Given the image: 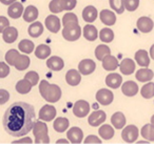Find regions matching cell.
Listing matches in <instances>:
<instances>
[{
  "label": "cell",
  "mask_w": 154,
  "mask_h": 144,
  "mask_svg": "<svg viewBox=\"0 0 154 144\" xmlns=\"http://www.w3.org/2000/svg\"><path fill=\"white\" fill-rule=\"evenodd\" d=\"M35 118L36 115L33 105L26 102H15L5 112L2 124L9 135L22 137L32 129Z\"/></svg>",
  "instance_id": "6da1fadb"
},
{
  "label": "cell",
  "mask_w": 154,
  "mask_h": 144,
  "mask_svg": "<svg viewBox=\"0 0 154 144\" xmlns=\"http://www.w3.org/2000/svg\"><path fill=\"white\" fill-rule=\"evenodd\" d=\"M39 92L40 95L45 101L55 103L61 97V89L58 85L50 84L48 81L42 80L39 84Z\"/></svg>",
  "instance_id": "7a4b0ae2"
},
{
  "label": "cell",
  "mask_w": 154,
  "mask_h": 144,
  "mask_svg": "<svg viewBox=\"0 0 154 144\" xmlns=\"http://www.w3.org/2000/svg\"><path fill=\"white\" fill-rule=\"evenodd\" d=\"M32 129L35 135V143H49L50 138L48 136V126L45 123L36 121L34 122Z\"/></svg>",
  "instance_id": "3957f363"
},
{
  "label": "cell",
  "mask_w": 154,
  "mask_h": 144,
  "mask_svg": "<svg viewBox=\"0 0 154 144\" xmlns=\"http://www.w3.org/2000/svg\"><path fill=\"white\" fill-rule=\"evenodd\" d=\"M80 35H82V28L78 23L66 24L62 30V36L68 41H76L77 39H79Z\"/></svg>",
  "instance_id": "277c9868"
},
{
  "label": "cell",
  "mask_w": 154,
  "mask_h": 144,
  "mask_svg": "<svg viewBox=\"0 0 154 144\" xmlns=\"http://www.w3.org/2000/svg\"><path fill=\"white\" fill-rule=\"evenodd\" d=\"M138 128L135 125H128L124 128L122 133V138L127 143H133L138 138Z\"/></svg>",
  "instance_id": "5b68a950"
},
{
  "label": "cell",
  "mask_w": 154,
  "mask_h": 144,
  "mask_svg": "<svg viewBox=\"0 0 154 144\" xmlns=\"http://www.w3.org/2000/svg\"><path fill=\"white\" fill-rule=\"evenodd\" d=\"M90 112V104L85 100H78L73 106V114L78 118H84Z\"/></svg>",
  "instance_id": "8992f818"
},
{
  "label": "cell",
  "mask_w": 154,
  "mask_h": 144,
  "mask_svg": "<svg viewBox=\"0 0 154 144\" xmlns=\"http://www.w3.org/2000/svg\"><path fill=\"white\" fill-rule=\"evenodd\" d=\"M114 99L113 93L107 88H101L96 93V100L101 105H109Z\"/></svg>",
  "instance_id": "52a82bcc"
},
{
  "label": "cell",
  "mask_w": 154,
  "mask_h": 144,
  "mask_svg": "<svg viewBox=\"0 0 154 144\" xmlns=\"http://www.w3.org/2000/svg\"><path fill=\"white\" fill-rule=\"evenodd\" d=\"M96 68V64L91 59H84L78 64V72L82 75H90Z\"/></svg>",
  "instance_id": "ba28073f"
},
{
  "label": "cell",
  "mask_w": 154,
  "mask_h": 144,
  "mask_svg": "<svg viewBox=\"0 0 154 144\" xmlns=\"http://www.w3.org/2000/svg\"><path fill=\"white\" fill-rule=\"evenodd\" d=\"M106 121V112L103 110H95L88 118V122L91 126H99Z\"/></svg>",
  "instance_id": "9c48e42d"
},
{
  "label": "cell",
  "mask_w": 154,
  "mask_h": 144,
  "mask_svg": "<svg viewBox=\"0 0 154 144\" xmlns=\"http://www.w3.org/2000/svg\"><path fill=\"white\" fill-rule=\"evenodd\" d=\"M56 117V108L52 105H43L39 112V119L43 121H52Z\"/></svg>",
  "instance_id": "30bf717a"
},
{
  "label": "cell",
  "mask_w": 154,
  "mask_h": 144,
  "mask_svg": "<svg viewBox=\"0 0 154 144\" xmlns=\"http://www.w3.org/2000/svg\"><path fill=\"white\" fill-rule=\"evenodd\" d=\"M66 137L71 143H80L84 138V133L79 127H72L69 129Z\"/></svg>",
  "instance_id": "8fae6325"
},
{
  "label": "cell",
  "mask_w": 154,
  "mask_h": 144,
  "mask_svg": "<svg viewBox=\"0 0 154 144\" xmlns=\"http://www.w3.org/2000/svg\"><path fill=\"white\" fill-rule=\"evenodd\" d=\"M137 28L140 31L141 33H149L153 28V21L151 18L149 17H140L136 22Z\"/></svg>",
  "instance_id": "7c38bea8"
},
{
  "label": "cell",
  "mask_w": 154,
  "mask_h": 144,
  "mask_svg": "<svg viewBox=\"0 0 154 144\" xmlns=\"http://www.w3.org/2000/svg\"><path fill=\"white\" fill-rule=\"evenodd\" d=\"M45 26L52 33H58L60 30V20L55 15H50L45 18Z\"/></svg>",
  "instance_id": "4fadbf2b"
},
{
  "label": "cell",
  "mask_w": 154,
  "mask_h": 144,
  "mask_svg": "<svg viewBox=\"0 0 154 144\" xmlns=\"http://www.w3.org/2000/svg\"><path fill=\"white\" fill-rule=\"evenodd\" d=\"M122 92L128 97H133L138 93V85L134 81H127L122 85Z\"/></svg>",
  "instance_id": "5bb4252c"
},
{
  "label": "cell",
  "mask_w": 154,
  "mask_h": 144,
  "mask_svg": "<svg viewBox=\"0 0 154 144\" xmlns=\"http://www.w3.org/2000/svg\"><path fill=\"white\" fill-rule=\"evenodd\" d=\"M66 80L68 82V84H70L71 86H76L82 81V75H80V73L78 70H70L66 74Z\"/></svg>",
  "instance_id": "9a60e30c"
},
{
  "label": "cell",
  "mask_w": 154,
  "mask_h": 144,
  "mask_svg": "<svg viewBox=\"0 0 154 144\" xmlns=\"http://www.w3.org/2000/svg\"><path fill=\"white\" fill-rule=\"evenodd\" d=\"M99 18H100L101 22L106 26H113L116 22L115 14L110 10H103L99 14Z\"/></svg>",
  "instance_id": "2e32d148"
},
{
  "label": "cell",
  "mask_w": 154,
  "mask_h": 144,
  "mask_svg": "<svg viewBox=\"0 0 154 144\" xmlns=\"http://www.w3.org/2000/svg\"><path fill=\"white\" fill-rule=\"evenodd\" d=\"M122 83V78L119 74L116 73H112V74L108 75L106 78V84L111 88H118Z\"/></svg>",
  "instance_id": "e0dca14e"
},
{
  "label": "cell",
  "mask_w": 154,
  "mask_h": 144,
  "mask_svg": "<svg viewBox=\"0 0 154 144\" xmlns=\"http://www.w3.org/2000/svg\"><path fill=\"white\" fill-rule=\"evenodd\" d=\"M22 13H23V7H22L21 3L17 2V1H15V2H13L12 4H10L9 9H8V14H9L10 17L13 18V19L19 18L20 16L22 15Z\"/></svg>",
  "instance_id": "ac0fdd59"
},
{
  "label": "cell",
  "mask_w": 154,
  "mask_h": 144,
  "mask_svg": "<svg viewBox=\"0 0 154 144\" xmlns=\"http://www.w3.org/2000/svg\"><path fill=\"white\" fill-rule=\"evenodd\" d=\"M119 70L124 75H131L135 70V62L132 59H124L119 64Z\"/></svg>",
  "instance_id": "d6986e66"
},
{
  "label": "cell",
  "mask_w": 154,
  "mask_h": 144,
  "mask_svg": "<svg viewBox=\"0 0 154 144\" xmlns=\"http://www.w3.org/2000/svg\"><path fill=\"white\" fill-rule=\"evenodd\" d=\"M97 15H98L97 10L95 9L93 5H88V7L85 8L84 11H82V18H84L85 21L89 22V23L95 21L97 18Z\"/></svg>",
  "instance_id": "ffe728a7"
},
{
  "label": "cell",
  "mask_w": 154,
  "mask_h": 144,
  "mask_svg": "<svg viewBox=\"0 0 154 144\" xmlns=\"http://www.w3.org/2000/svg\"><path fill=\"white\" fill-rule=\"evenodd\" d=\"M3 40L7 43H13L18 37V31L17 28H13V26H8L5 31L2 32Z\"/></svg>",
  "instance_id": "44dd1931"
},
{
  "label": "cell",
  "mask_w": 154,
  "mask_h": 144,
  "mask_svg": "<svg viewBox=\"0 0 154 144\" xmlns=\"http://www.w3.org/2000/svg\"><path fill=\"white\" fill-rule=\"evenodd\" d=\"M103 66L107 70H115L118 68V60L114 56L107 55L103 58Z\"/></svg>",
  "instance_id": "7402d4cb"
},
{
  "label": "cell",
  "mask_w": 154,
  "mask_h": 144,
  "mask_svg": "<svg viewBox=\"0 0 154 144\" xmlns=\"http://www.w3.org/2000/svg\"><path fill=\"white\" fill-rule=\"evenodd\" d=\"M47 65H48V68L52 70H61L64 66V62L60 57L52 56L50 59H48Z\"/></svg>",
  "instance_id": "603a6c76"
},
{
  "label": "cell",
  "mask_w": 154,
  "mask_h": 144,
  "mask_svg": "<svg viewBox=\"0 0 154 144\" xmlns=\"http://www.w3.org/2000/svg\"><path fill=\"white\" fill-rule=\"evenodd\" d=\"M23 19L26 22H33L38 17V10L34 5H29L23 11Z\"/></svg>",
  "instance_id": "cb8c5ba5"
},
{
  "label": "cell",
  "mask_w": 154,
  "mask_h": 144,
  "mask_svg": "<svg viewBox=\"0 0 154 144\" xmlns=\"http://www.w3.org/2000/svg\"><path fill=\"white\" fill-rule=\"evenodd\" d=\"M135 60L143 68H147L150 64L149 55H148V52L145 51V50H139V51L136 52V54H135Z\"/></svg>",
  "instance_id": "d4e9b609"
},
{
  "label": "cell",
  "mask_w": 154,
  "mask_h": 144,
  "mask_svg": "<svg viewBox=\"0 0 154 144\" xmlns=\"http://www.w3.org/2000/svg\"><path fill=\"white\" fill-rule=\"evenodd\" d=\"M112 125L115 127L116 129H122V127L126 125V117L122 112H117L112 116L111 118Z\"/></svg>",
  "instance_id": "484cf974"
},
{
  "label": "cell",
  "mask_w": 154,
  "mask_h": 144,
  "mask_svg": "<svg viewBox=\"0 0 154 144\" xmlns=\"http://www.w3.org/2000/svg\"><path fill=\"white\" fill-rule=\"evenodd\" d=\"M136 79L140 82H148V81L152 80L154 77V74L151 70L149 68H140L139 70L136 72Z\"/></svg>",
  "instance_id": "4316f807"
},
{
  "label": "cell",
  "mask_w": 154,
  "mask_h": 144,
  "mask_svg": "<svg viewBox=\"0 0 154 144\" xmlns=\"http://www.w3.org/2000/svg\"><path fill=\"white\" fill-rule=\"evenodd\" d=\"M30 65V58L26 55H18L16 58L15 62H14V66L17 68L18 70H24L26 68H29Z\"/></svg>",
  "instance_id": "83f0119b"
},
{
  "label": "cell",
  "mask_w": 154,
  "mask_h": 144,
  "mask_svg": "<svg viewBox=\"0 0 154 144\" xmlns=\"http://www.w3.org/2000/svg\"><path fill=\"white\" fill-rule=\"evenodd\" d=\"M84 37L89 41H94L98 37V32H97V28L94 26H91L88 24L84 28Z\"/></svg>",
  "instance_id": "f1b7e54d"
},
{
  "label": "cell",
  "mask_w": 154,
  "mask_h": 144,
  "mask_svg": "<svg viewBox=\"0 0 154 144\" xmlns=\"http://www.w3.org/2000/svg\"><path fill=\"white\" fill-rule=\"evenodd\" d=\"M29 35L33 38H38L41 34L43 33V26L41 22H33L30 26H29Z\"/></svg>",
  "instance_id": "f546056e"
},
{
  "label": "cell",
  "mask_w": 154,
  "mask_h": 144,
  "mask_svg": "<svg viewBox=\"0 0 154 144\" xmlns=\"http://www.w3.org/2000/svg\"><path fill=\"white\" fill-rule=\"evenodd\" d=\"M69 125H70V123H69L68 119L59 117V118H57L54 121L53 126L56 131H58V133H63V131H66V129L69 128Z\"/></svg>",
  "instance_id": "4dcf8cb0"
},
{
  "label": "cell",
  "mask_w": 154,
  "mask_h": 144,
  "mask_svg": "<svg viewBox=\"0 0 154 144\" xmlns=\"http://www.w3.org/2000/svg\"><path fill=\"white\" fill-rule=\"evenodd\" d=\"M32 83L30 82V81L28 80V79H22V80L18 81L17 84H16V91L18 92L19 94H28L31 92V89H32Z\"/></svg>",
  "instance_id": "1f68e13d"
},
{
  "label": "cell",
  "mask_w": 154,
  "mask_h": 144,
  "mask_svg": "<svg viewBox=\"0 0 154 144\" xmlns=\"http://www.w3.org/2000/svg\"><path fill=\"white\" fill-rule=\"evenodd\" d=\"M51 54V49L49 45L40 44L35 50V56L39 59H47Z\"/></svg>",
  "instance_id": "d6a6232c"
},
{
  "label": "cell",
  "mask_w": 154,
  "mask_h": 144,
  "mask_svg": "<svg viewBox=\"0 0 154 144\" xmlns=\"http://www.w3.org/2000/svg\"><path fill=\"white\" fill-rule=\"evenodd\" d=\"M99 135L103 139L110 140L113 138L114 136V128L109 124H105L103 126L99 127Z\"/></svg>",
  "instance_id": "836d02e7"
},
{
  "label": "cell",
  "mask_w": 154,
  "mask_h": 144,
  "mask_svg": "<svg viewBox=\"0 0 154 144\" xmlns=\"http://www.w3.org/2000/svg\"><path fill=\"white\" fill-rule=\"evenodd\" d=\"M140 134L146 140L148 141H154V125L146 124L143 126L140 130Z\"/></svg>",
  "instance_id": "e575fe53"
},
{
  "label": "cell",
  "mask_w": 154,
  "mask_h": 144,
  "mask_svg": "<svg viewBox=\"0 0 154 144\" xmlns=\"http://www.w3.org/2000/svg\"><path fill=\"white\" fill-rule=\"evenodd\" d=\"M99 38L103 42H106V43H109V42H112L114 39V33L111 28H105L100 31L99 33Z\"/></svg>",
  "instance_id": "d590c367"
},
{
  "label": "cell",
  "mask_w": 154,
  "mask_h": 144,
  "mask_svg": "<svg viewBox=\"0 0 154 144\" xmlns=\"http://www.w3.org/2000/svg\"><path fill=\"white\" fill-rule=\"evenodd\" d=\"M140 94L146 99H150V98L154 97V83L149 82L143 85L140 89Z\"/></svg>",
  "instance_id": "8d00e7d4"
},
{
  "label": "cell",
  "mask_w": 154,
  "mask_h": 144,
  "mask_svg": "<svg viewBox=\"0 0 154 144\" xmlns=\"http://www.w3.org/2000/svg\"><path fill=\"white\" fill-rule=\"evenodd\" d=\"M19 51H21L22 53L24 54H31L33 51H34V43L31 40H28V39H23L22 41L19 42Z\"/></svg>",
  "instance_id": "74e56055"
},
{
  "label": "cell",
  "mask_w": 154,
  "mask_h": 144,
  "mask_svg": "<svg viewBox=\"0 0 154 144\" xmlns=\"http://www.w3.org/2000/svg\"><path fill=\"white\" fill-rule=\"evenodd\" d=\"M107 55H111V50L106 44H100L95 50V56L98 60H103V58Z\"/></svg>",
  "instance_id": "f35d334b"
},
{
  "label": "cell",
  "mask_w": 154,
  "mask_h": 144,
  "mask_svg": "<svg viewBox=\"0 0 154 144\" xmlns=\"http://www.w3.org/2000/svg\"><path fill=\"white\" fill-rule=\"evenodd\" d=\"M125 0H110V7L117 14H122L125 11Z\"/></svg>",
  "instance_id": "ab89813d"
},
{
  "label": "cell",
  "mask_w": 154,
  "mask_h": 144,
  "mask_svg": "<svg viewBox=\"0 0 154 144\" xmlns=\"http://www.w3.org/2000/svg\"><path fill=\"white\" fill-rule=\"evenodd\" d=\"M49 9L52 13H60V12L63 11V8H62L61 0H52L49 4Z\"/></svg>",
  "instance_id": "60d3db41"
},
{
  "label": "cell",
  "mask_w": 154,
  "mask_h": 144,
  "mask_svg": "<svg viewBox=\"0 0 154 144\" xmlns=\"http://www.w3.org/2000/svg\"><path fill=\"white\" fill-rule=\"evenodd\" d=\"M18 55H19V52L18 51H16V50H10V51L5 54V61H7L10 65H14V62H15Z\"/></svg>",
  "instance_id": "b9f144b4"
},
{
  "label": "cell",
  "mask_w": 154,
  "mask_h": 144,
  "mask_svg": "<svg viewBox=\"0 0 154 144\" xmlns=\"http://www.w3.org/2000/svg\"><path fill=\"white\" fill-rule=\"evenodd\" d=\"M70 23H78V18L73 13L66 14V15L63 16V18H62V24H63V26Z\"/></svg>",
  "instance_id": "7bdbcfd3"
},
{
  "label": "cell",
  "mask_w": 154,
  "mask_h": 144,
  "mask_svg": "<svg viewBox=\"0 0 154 144\" xmlns=\"http://www.w3.org/2000/svg\"><path fill=\"white\" fill-rule=\"evenodd\" d=\"M125 10H128L129 12H134L138 8L139 0H125Z\"/></svg>",
  "instance_id": "ee69618b"
},
{
  "label": "cell",
  "mask_w": 154,
  "mask_h": 144,
  "mask_svg": "<svg viewBox=\"0 0 154 144\" xmlns=\"http://www.w3.org/2000/svg\"><path fill=\"white\" fill-rule=\"evenodd\" d=\"M24 78L28 79V80L30 81L31 83H32L33 86H34V85H36L37 83H38V81H39L38 74H37L36 72H33V70L26 73V75H24Z\"/></svg>",
  "instance_id": "f6af8a7d"
},
{
  "label": "cell",
  "mask_w": 154,
  "mask_h": 144,
  "mask_svg": "<svg viewBox=\"0 0 154 144\" xmlns=\"http://www.w3.org/2000/svg\"><path fill=\"white\" fill-rule=\"evenodd\" d=\"M61 3L66 11H71L76 7V0H61Z\"/></svg>",
  "instance_id": "bcb514c9"
},
{
  "label": "cell",
  "mask_w": 154,
  "mask_h": 144,
  "mask_svg": "<svg viewBox=\"0 0 154 144\" xmlns=\"http://www.w3.org/2000/svg\"><path fill=\"white\" fill-rule=\"evenodd\" d=\"M10 74V66L5 62H0V78H5Z\"/></svg>",
  "instance_id": "7dc6e473"
},
{
  "label": "cell",
  "mask_w": 154,
  "mask_h": 144,
  "mask_svg": "<svg viewBox=\"0 0 154 144\" xmlns=\"http://www.w3.org/2000/svg\"><path fill=\"white\" fill-rule=\"evenodd\" d=\"M10 99V93L5 89H0V105L5 104Z\"/></svg>",
  "instance_id": "c3c4849f"
},
{
  "label": "cell",
  "mask_w": 154,
  "mask_h": 144,
  "mask_svg": "<svg viewBox=\"0 0 154 144\" xmlns=\"http://www.w3.org/2000/svg\"><path fill=\"white\" fill-rule=\"evenodd\" d=\"M10 26V21L7 17H3V16H0V33H2L8 26Z\"/></svg>",
  "instance_id": "681fc988"
},
{
  "label": "cell",
  "mask_w": 154,
  "mask_h": 144,
  "mask_svg": "<svg viewBox=\"0 0 154 144\" xmlns=\"http://www.w3.org/2000/svg\"><path fill=\"white\" fill-rule=\"evenodd\" d=\"M85 143H101V140L99 139L98 137H96V136H89L88 138H86V140H85Z\"/></svg>",
  "instance_id": "f907efd6"
},
{
  "label": "cell",
  "mask_w": 154,
  "mask_h": 144,
  "mask_svg": "<svg viewBox=\"0 0 154 144\" xmlns=\"http://www.w3.org/2000/svg\"><path fill=\"white\" fill-rule=\"evenodd\" d=\"M13 143H32V139L31 138H23L21 140H17V141H14Z\"/></svg>",
  "instance_id": "816d5d0a"
},
{
  "label": "cell",
  "mask_w": 154,
  "mask_h": 144,
  "mask_svg": "<svg viewBox=\"0 0 154 144\" xmlns=\"http://www.w3.org/2000/svg\"><path fill=\"white\" fill-rule=\"evenodd\" d=\"M17 0H0V2L2 3V4H5V5H10L12 4L13 2H15Z\"/></svg>",
  "instance_id": "f5cc1de1"
},
{
  "label": "cell",
  "mask_w": 154,
  "mask_h": 144,
  "mask_svg": "<svg viewBox=\"0 0 154 144\" xmlns=\"http://www.w3.org/2000/svg\"><path fill=\"white\" fill-rule=\"evenodd\" d=\"M150 56H151V58L154 60V44L151 46V49H150Z\"/></svg>",
  "instance_id": "db71d44e"
},
{
  "label": "cell",
  "mask_w": 154,
  "mask_h": 144,
  "mask_svg": "<svg viewBox=\"0 0 154 144\" xmlns=\"http://www.w3.org/2000/svg\"><path fill=\"white\" fill-rule=\"evenodd\" d=\"M57 143H69L68 140H64V139H60L57 141Z\"/></svg>",
  "instance_id": "11a10c76"
},
{
  "label": "cell",
  "mask_w": 154,
  "mask_h": 144,
  "mask_svg": "<svg viewBox=\"0 0 154 144\" xmlns=\"http://www.w3.org/2000/svg\"><path fill=\"white\" fill-rule=\"evenodd\" d=\"M151 124L154 125V115L152 116V118H151Z\"/></svg>",
  "instance_id": "9f6ffc18"
}]
</instances>
